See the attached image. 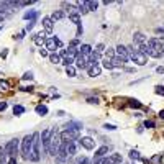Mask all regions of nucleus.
I'll return each instance as SVG.
<instances>
[{
  "instance_id": "nucleus-1",
  "label": "nucleus",
  "mask_w": 164,
  "mask_h": 164,
  "mask_svg": "<svg viewBox=\"0 0 164 164\" xmlns=\"http://www.w3.org/2000/svg\"><path fill=\"white\" fill-rule=\"evenodd\" d=\"M41 139H40V133H33V148H31V154H30V161L38 162L41 159Z\"/></svg>"
},
{
  "instance_id": "nucleus-2",
  "label": "nucleus",
  "mask_w": 164,
  "mask_h": 164,
  "mask_svg": "<svg viewBox=\"0 0 164 164\" xmlns=\"http://www.w3.org/2000/svg\"><path fill=\"white\" fill-rule=\"evenodd\" d=\"M128 56L133 62H136L138 66H144L148 62V56H144L143 53H139L138 49H135V46H127Z\"/></svg>"
},
{
  "instance_id": "nucleus-3",
  "label": "nucleus",
  "mask_w": 164,
  "mask_h": 164,
  "mask_svg": "<svg viewBox=\"0 0 164 164\" xmlns=\"http://www.w3.org/2000/svg\"><path fill=\"white\" fill-rule=\"evenodd\" d=\"M61 133L57 131V128L53 130V133H51V139H49V154L51 156H56V153H57V149H59L61 146Z\"/></svg>"
},
{
  "instance_id": "nucleus-4",
  "label": "nucleus",
  "mask_w": 164,
  "mask_h": 164,
  "mask_svg": "<svg viewBox=\"0 0 164 164\" xmlns=\"http://www.w3.org/2000/svg\"><path fill=\"white\" fill-rule=\"evenodd\" d=\"M31 148H33V135H26L21 141V154L25 159H30Z\"/></svg>"
},
{
  "instance_id": "nucleus-5",
  "label": "nucleus",
  "mask_w": 164,
  "mask_h": 164,
  "mask_svg": "<svg viewBox=\"0 0 164 164\" xmlns=\"http://www.w3.org/2000/svg\"><path fill=\"white\" fill-rule=\"evenodd\" d=\"M51 133H53V130H51V128H46V130H43V133H40V139H41L43 151H45V153H49V139H51Z\"/></svg>"
},
{
  "instance_id": "nucleus-6",
  "label": "nucleus",
  "mask_w": 164,
  "mask_h": 164,
  "mask_svg": "<svg viewBox=\"0 0 164 164\" xmlns=\"http://www.w3.org/2000/svg\"><path fill=\"white\" fill-rule=\"evenodd\" d=\"M5 153L8 158H17V153H18V139L13 138L10 139L7 144H5Z\"/></svg>"
},
{
  "instance_id": "nucleus-7",
  "label": "nucleus",
  "mask_w": 164,
  "mask_h": 164,
  "mask_svg": "<svg viewBox=\"0 0 164 164\" xmlns=\"http://www.w3.org/2000/svg\"><path fill=\"white\" fill-rule=\"evenodd\" d=\"M77 138H79V131H76V130H64V131H61V139L64 143L76 141Z\"/></svg>"
},
{
  "instance_id": "nucleus-8",
  "label": "nucleus",
  "mask_w": 164,
  "mask_h": 164,
  "mask_svg": "<svg viewBox=\"0 0 164 164\" xmlns=\"http://www.w3.org/2000/svg\"><path fill=\"white\" fill-rule=\"evenodd\" d=\"M54 158H56V164H64L66 159L69 158V156H67V151H66L64 143H61V146H59V149H57V153H56Z\"/></svg>"
},
{
  "instance_id": "nucleus-9",
  "label": "nucleus",
  "mask_w": 164,
  "mask_h": 164,
  "mask_svg": "<svg viewBox=\"0 0 164 164\" xmlns=\"http://www.w3.org/2000/svg\"><path fill=\"white\" fill-rule=\"evenodd\" d=\"M62 46V41L59 40V38L53 36V38H48L46 40V49H49L51 53L56 51V48H61Z\"/></svg>"
},
{
  "instance_id": "nucleus-10",
  "label": "nucleus",
  "mask_w": 164,
  "mask_h": 164,
  "mask_svg": "<svg viewBox=\"0 0 164 164\" xmlns=\"http://www.w3.org/2000/svg\"><path fill=\"white\" fill-rule=\"evenodd\" d=\"M115 53H117V56H118V57H122V59H123L125 62H128L130 56H128L127 46H123V45H118L117 48H115Z\"/></svg>"
},
{
  "instance_id": "nucleus-11",
  "label": "nucleus",
  "mask_w": 164,
  "mask_h": 164,
  "mask_svg": "<svg viewBox=\"0 0 164 164\" xmlns=\"http://www.w3.org/2000/svg\"><path fill=\"white\" fill-rule=\"evenodd\" d=\"M79 144L82 148H85V149H94L95 148V141L90 136H84V138H80L79 139Z\"/></svg>"
},
{
  "instance_id": "nucleus-12",
  "label": "nucleus",
  "mask_w": 164,
  "mask_h": 164,
  "mask_svg": "<svg viewBox=\"0 0 164 164\" xmlns=\"http://www.w3.org/2000/svg\"><path fill=\"white\" fill-rule=\"evenodd\" d=\"M43 30H45V33H53V30H54V23H53L51 17L43 18Z\"/></svg>"
},
{
  "instance_id": "nucleus-13",
  "label": "nucleus",
  "mask_w": 164,
  "mask_h": 164,
  "mask_svg": "<svg viewBox=\"0 0 164 164\" xmlns=\"http://www.w3.org/2000/svg\"><path fill=\"white\" fill-rule=\"evenodd\" d=\"M112 149V146H102V148H99L97 151H95V158L94 159H100V158H107V154L108 151Z\"/></svg>"
},
{
  "instance_id": "nucleus-14",
  "label": "nucleus",
  "mask_w": 164,
  "mask_h": 164,
  "mask_svg": "<svg viewBox=\"0 0 164 164\" xmlns=\"http://www.w3.org/2000/svg\"><path fill=\"white\" fill-rule=\"evenodd\" d=\"M76 67L77 69H87V57L85 56H77L76 57Z\"/></svg>"
},
{
  "instance_id": "nucleus-15",
  "label": "nucleus",
  "mask_w": 164,
  "mask_h": 164,
  "mask_svg": "<svg viewBox=\"0 0 164 164\" xmlns=\"http://www.w3.org/2000/svg\"><path fill=\"white\" fill-rule=\"evenodd\" d=\"M64 143V141H62ZM64 146H66V151H67V156H74L76 154V149H77V146H76V141H67V143H64Z\"/></svg>"
},
{
  "instance_id": "nucleus-16",
  "label": "nucleus",
  "mask_w": 164,
  "mask_h": 164,
  "mask_svg": "<svg viewBox=\"0 0 164 164\" xmlns=\"http://www.w3.org/2000/svg\"><path fill=\"white\" fill-rule=\"evenodd\" d=\"M66 130H76V131H80L82 128H84V125H82L80 122H69L64 125Z\"/></svg>"
},
{
  "instance_id": "nucleus-17",
  "label": "nucleus",
  "mask_w": 164,
  "mask_h": 164,
  "mask_svg": "<svg viewBox=\"0 0 164 164\" xmlns=\"http://www.w3.org/2000/svg\"><path fill=\"white\" fill-rule=\"evenodd\" d=\"M94 49L90 48V45H80L79 46V54L80 56H85V57H89L90 56V53H92Z\"/></svg>"
},
{
  "instance_id": "nucleus-18",
  "label": "nucleus",
  "mask_w": 164,
  "mask_h": 164,
  "mask_svg": "<svg viewBox=\"0 0 164 164\" xmlns=\"http://www.w3.org/2000/svg\"><path fill=\"white\" fill-rule=\"evenodd\" d=\"M133 40H135V43H136V45L139 46V45H144V43H146V36H144L141 31H135Z\"/></svg>"
},
{
  "instance_id": "nucleus-19",
  "label": "nucleus",
  "mask_w": 164,
  "mask_h": 164,
  "mask_svg": "<svg viewBox=\"0 0 164 164\" xmlns=\"http://www.w3.org/2000/svg\"><path fill=\"white\" fill-rule=\"evenodd\" d=\"M108 161L112 164H123V158H122V154L113 153V154H110V156H108Z\"/></svg>"
},
{
  "instance_id": "nucleus-20",
  "label": "nucleus",
  "mask_w": 164,
  "mask_h": 164,
  "mask_svg": "<svg viewBox=\"0 0 164 164\" xmlns=\"http://www.w3.org/2000/svg\"><path fill=\"white\" fill-rule=\"evenodd\" d=\"M76 7H77V10H79V15H85V13H89L87 2H76Z\"/></svg>"
},
{
  "instance_id": "nucleus-21",
  "label": "nucleus",
  "mask_w": 164,
  "mask_h": 164,
  "mask_svg": "<svg viewBox=\"0 0 164 164\" xmlns=\"http://www.w3.org/2000/svg\"><path fill=\"white\" fill-rule=\"evenodd\" d=\"M38 15H40V13H38L36 10H28V12L23 13V18H25V20L33 21V20H36V17H38Z\"/></svg>"
},
{
  "instance_id": "nucleus-22",
  "label": "nucleus",
  "mask_w": 164,
  "mask_h": 164,
  "mask_svg": "<svg viewBox=\"0 0 164 164\" xmlns=\"http://www.w3.org/2000/svg\"><path fill=\"white\" fill-rule=\"evenodd\" d=\"M33 41H35V45H43V43H46V38H45V33H36L35 36H33Z\"/></svg>"
},
{
  "instance_id": "nucleus-23",
  "label": "nucleus",
  "mask_w": 164,
  "mask_h": 164,
  "mask_svg": "<svg viewBox=\"0 0 164 164\" xmlns=\"http://www.w3.org/2000/svg\"><path fill=\"white\" fill-rule=\"evenodd\" d=\"M100 71H102L100 66H92V67H89V76L90 77H97V76H100Z\"/></svg>"
},
{
  "instance_id": "nucleus-24",
  "label": "nucleus",
  "mask_w": 164,
  "mask_h": 164,
  "mask_svg": "<svg viewBox=\"0 0 164 164\" xmlns=\"http://www.w3.org/2000/svg\"><path fill=\"white\" fill-rule=\"evenodd\" d=\"M72 62H76V57H72V56H64L62 57V64H64L66 67H69V66H72Z\"/></svg>"
},
{
  "instance_id": "nucleus-25",
  "label": "nucleus",
  "mask_w": 164,
  "mask_h": 164,
  "mask_svg": "<svg viewBox=\"0 0 164 164\" xmlns=\"http://www.w3.org/2000/svg\"><path fill=\"white\" fill-rule=\"evenodd\" d=\"M35 112L38 115H41V117H45V115H48V107L46 105H38V107L35 108Z\"/></svg>"
},
{
  "instance_id": "nucleus-26",
  "label": "nucleus",
  "mask_w": 164,
  "mask_h": 164,
  "mask_svg": "<svg viewBox=\"0 0 164 164\" xmlns=\"http://www.w3.org/2000/svg\"><path fill=\"white\" fill-rule=\"evenodd\" d=\"M66 53H67V56L77 57V56H79V48H72V46H69V48L66 49Z\"/></svg>"
},
{
  "instance_id": "nucleus-27",
  "label": "nucleus",
  "mask_w": 164,
  "mask_h": 164,
  "mask_svg": "<svg viewBox=\"0 0 164 164\" xmlns=\"http://www.w3.org/2000/svg\"><path fill=\"white\" fill-rule=\"evenodd\" d=\"M8 159H7V153H5V148L0 146V164H7Z\"/></svg>"
},
{
  "instance_id": "nucleus-28",
  "label": "nucleus",
  "mask_w": 164,
  "mask_h": 164,
  "mask_svg": "<svg viewBox=\"0 0 164 164\" xmlns=\"http://www.w3.org/2000/svg\"><path fill=\"white\" fill-rule=\"evenodd\" d=\"M87 8H89V12H95L99 8V2H94V0H89L87 2Z\"/></svg>"
},
{
  "instance_id": "nucleus-29",
  "label": "nucleus",
  "mask_w": 164,
  "mask_h": 164,
  "mask_svg": "<svg viewBox=\"0 0 164 164\" xmlns=\"http://www.w3.org/2000/svg\"><path fill=\"white\" fill-rule=\"evenodd\" d=\"M112 62H113V67H122L125 64V61L122 59V57H118V56H115L112 59Z\"/></svg>"
},
{
  "instance_id": "nucleus-30",
  "label": "nucleus",
  "mask_w": 164,
  "mask_h": 164,
  "mask_svg": "<svg viewBox=\"0 0 164 164\" xmlns=\"http://www.w3.org/2000/svg\"><path fill=\"white\" fill-rule=\"evenodd\" d=\"M61 18H64V12H61V10H57V12H54V13L51 15V20H53V21L61 20Z\"/></svg>"
},
{
  "instance_id": "nucleus-31",
  "label": "nucleus",
  "mask_w": 164,
  "mask_h": 164,
  "mask_svg": "<svg viewBox=\"0 0 164 164\" xmlns=\"http://www.w3.org/2000/svg\"><path fill=\"white\" fill-rule=\"evenodd\" d=\"M49 61L53 62V64H57V62H61V56L56 54V53H51V54H49Z\"/></svg>"
},
{
  "instance_id": "nucleus-32",
  "label": "nucleus",
  "mask_w": 164,
  "mask_h": 164,
  "mask_svg": "<svg viewBox=\"0 0 164 164\" xmlns=\"http://www.w3.org/2000/svg\"><path fill=\"white\" fill-rule=\"evenodd\" d=\"M102 67H105V69H113V62H112V59H105L102 61Z\"/></svg>"
},
{
  "instance_id": "nucleus-33",
  "label": "nucleus",
  "mask_w": 164,
  "mask_h": 164,
  "mask_svg": "<svg viewBox=\"0 0 164 164\" xmlns=\"http://www.w3.org/2000/svg\"><path fill=\"white\" fill-rule=\"evenodd\" d=\"M69 20L74 23V25H77V26L80 25V15H79V13H76V15H71V17H69Z\"/></svg>"
},
{
  "instance_id": "nucleus-34",
  "label": "nucleus",
  "mask_w": 164,
  "mask_h": 164,
  "mask_svg": "<svg viewBox=\"0 0 164 164\" xmlns=\"http://www.w3.org/2000/svg\"><path fill=\"white\" fill-rule=\"evenodd\" d=\"M21 113H25V107L15 105V107H13V115H21Z\"/></svg>"
},
{
  "instance_id": "nucleus-35",
  "label": "nucleus",
  "mask_w": 164,
  "mask_h": 164,
  "mask_svg": "<svg viewBox=\"0 0 164 164\" xmlns=\"http://www.w3.org/2000/svg\"><path fill=\"white\" fill-rule=\"evenodd\" d=\"M8 89H10V84L7 80H0V92H5Z\"/></svg>"
},
{
  "instance_id": "nucleus-36",
  "label": "nucleus",
  "mask_w": 164,
  "mask_h": 164,
  "mask_svg": "<svg viewBox=\"0 0 164 164\" xmlns=\"http://www.w3.org/2000/svg\"><path fill=\"white\" fill-rule=\"evenodd\" d=\"M105 56H107V59H113V57H115V49H113V48L105 49Z\"/></svg>"
},
{
  "instance_id": "nucleus-37",
  "label": "nucleus",
  "mask_w": 164,
  "mask_h": 164,
  "mask_svg": "<svg viewBox=\"0 0 164 164\" xmlns=\"http://www.w3.org/2000/svg\"><path fill=\"white\" fill-rule=\"evenodd\" d=\"M94 164H112L108 161V158H100V159H94Z\"/></svg>"
},
{
  "instance_id": "nucleus-38",
  "label": "nucleus",
  "mask_w": 164,
  "mask_h": 164,
  "mask_svg": "<svg viewBox=\"0 0 164 164\" xmlns=\"http://www.w3.org/2000/svg\"><path fill=\"white\" fill-rule=\"evenodd\" d=\"M66 74L69 76V77H74V76H76V69H74V66L66 67Z\"/></svg>"
},
{
  "instance_id": "nucleus-39",
  "label": "nucleus",
  "mask_w": 164,
  "mask_h": 164,
  "mask_svg": "<svg viewBox=\"0 0 164 164\" xmlns=\"http://www.w3.org/2000/svg\"><path fill=\"white\" fill-rule=\"evenodd\" d=\"M130 107L131 108H141V102H138V100H130Z\"/></svg>"
},
{
  "instance_id": "nucleus-40",
  "label": "nucleus",
  "mask_w": 164,
  "mask_h": 164,
  "mask_svg": "<svg viewBox=\"0 0 164 164\" xmlns=\"http://www.w3.org/2000/svg\"><path fill=\"white\" fill-rule=\"evenodd\" d=\"M76 164H90V159L85 158V156H82V158H79V159L76 161Z\"/></svg>"
},
{
  "instance_id": "nucleus-41",
  "label": "nucleus",
  "mask_w": 164,
  "mask_h": 164,
  "mask_svg": "<svg viewBox=\"0 0 164 164\" xmlns=\"http://www.w3.org/2000/svg\"><path fill=\"white\" fill-rule=\"evenodd\" d=\"M130 158L131 159H141V156H139V153L136 149H131V151H130Z\"/></svg>"
},
{
  "instance_id": "nucleus-42",
  "label": "nucleus",
  "mask_w": 164,
  "mask_h": 164,
  "mask_svg": "<svg viewBox=\"0 0 164 164\" xmlns=\"http://www.w3.org/2000/svg\"><path fill=\"white\" fill-rule=\"evenodd\" d=\"M154 92H156L158 95H162L164 97V85H156V87H154Z\"/></svg>"
},
{
  "instance_id": "nucleus-43",
  "label": "nucleus",
  "mask_w": 164,
  "mask_h": 164,
  "mask_svg": "<svg viewBox=\"0 0 164 164\" xmlns=\"http://www.w3.org/2000/svg\"><path fill=\"white\" fill-rule=\"evenodd\" d=\"M31 79H33V72L31 71H28V72L23 74V80H31Z\"/></svg>"
},
{
  "instance_id": "nucleus-44",
  "label": "nucleus",
  "mask_w": 164,
  "mask_h": 164,
  "mask_svg": "<svg viewBox=\"0 0 164 164\" xmlns=\"http://www.w3.org/2000/svg\"><path fill=\"white\" fill-rule=\"evenodd\" d=\"M95 51H99L100 54H102V53L105 51V45H103V43H99V45L95 46Z\"/></svg>"
},
{
  "instance_id": "nucleus-45",
  "label": "nucleus",
  "mask_w": 164,
  "mask_h": 164,
  "mask_svg": "<svg viewBox=\"0 0 164 164\" xmlns=\"http://www.w3.org/2000/svg\"><path fill=\"white\" fill-rule=\"evenodd\" d=\"M79 45H80V41L77 40V38H74V40L69 43V46H72V48H79Z\"/></svg>"
},
{
  "instance_id": "nucleus-46",
  "label": "nucleus",
  "mask_w": 164,
  "mask_h": 164,
  "mask_svg": "<svg viewBox=\"0 0 164 164\" xmlns=\"http://www.w3.org/2000/svg\"><path fill=\"white\" fill-rule=\"evenodd\" d=\"M103 128H105V130H108V131H113V130H117V127H115V125H110V123H105V125H103Z\"/></svg>"
},
{
  "instance_id": "nucleus-47",
  "label": "nucleus",
  "mask_w": 164,
  "mask_h": 164,
  "mask_svg": "<svg viewBox=\"0 0 164 164\" xmlns=\"http://www.w3.org/2000/svg\"><path fill=\"white\" fill-rule=\"evenodd\" d=\"M87 102H89V103H92V105H97V103H99V99H97V97H89V99H87Z\"/></svg>"
},
{
  "instance_id": "nucleus-48",
  "label": "nucleus",
  "mask_w": 164,
  "mask_h": 164,
  "mask_svg": "<svg viewBox=\"0 0 164 164\" xmlns=\"http://www.w3.org/2000/svg\"><path fill=\"white\" fill-rule=\"evenodd\" d=\"M35 25H36V21H35V20H33V21H30V23H28V25H26V31H31L33 28H35Z\"/></svg>"
},
{
  "instance_id": "nucleus-49",
  "label": "nucleus",
  "mask_w": 164,
  "mask_h": 164,
  "mask_svg": "<svg viewBox=\"0 0 164 164\" xmlns=\"http://www.w3.org/2000/svg\"><path fill=\"white\" fill-rule=\"evenodd\" d=\"M156 35H159L161 40H164V28H156Z\"/></svg>"
},
{
  "instance_id": "nucleus-50",
  "label": "nucleus",
  "mask_w": 164,
  "mask_h": 164,
  "mask_svg": "<svg viewBox=\"0 0 164 164\" xmlns=\"http://www.w3.org/2000/svg\"><path fill=\"white\" fill-rule=\"evenodd\" d=\"M144 127H146V128H154V122H151V120H146V122H144Z\"/></svg>"
},
{
  "instance_id": "nucleus-51",
  "label": "nucleus",
  "mask_w": 164,
  "mask_h": 164,
  "mask_svg": "<svg viewBox=\"0 0 164 164\" xmlns=\"http://www.w3.org/2000/svg\"><path fill=\"white\" fill-rule=\"evenodd\" d=\"M82 31H84V30H82V23H80V25L77 26V40H79V38L82 36Z\"/></svg>"
},
{
  "instance_id": "nucleus-52",
  "label": "nucleus",
  "mask_w": 164,
  "mask_h": 164,
  "mask_svg": "<svg viewBox=\"0 0 164 164\" xmlns=\"http://www.w3.org/2000/svg\"><path fill=\"white\" fill-rule=\"evenodd\" d=\"M156 71H158V74H164V66H158Z\"/></svg>"
},
{
  "instance_id": "nucleus-53",
  "label": "nucleus",
  "mask_w": 164,
  "mask_h": 164,
  "mask_svg": "<svg viewBox=\"0 0 164 164\" xmlns=\"http://www.w3.org/2000/svg\"><path fill=\"white\" fill-rule=\"evenodd\" d=\"M40 54H41L43 57H46V56L49 57V54H48V51H46V49H40Z\"/></svg>"
},
{
  "instance_id": "nucleus-54",
  "label": "nucleus",
  "mask_w": 164,
  "mask_h": 164,
  "mask_svg": "<svg viewBox=\"0 0 164 164\" xmlns=\"http://www.w3.org/2000/svg\"><path fill=\"white\" fill-rule=\"evenodd\" d=\"M7 164H17V158H10L8 159V162Z\"/></svg>"
},
{
  "instance_id": "nucleus-55",
  "label": "nucleus",
  "mask_w": 164,
  "mask_h": 164,
  "mask_svg": "<svg viewBox=\"0 0 164 164\" xmlns=\"http://www.w3.org/2000/svg\"><path fill=\"white\" fill-rule=\"evenodd\" d=\"M7 54H8V51H7V49H3L2 53H0V56H2L3 59H5V57H7Z\"/></svg>"
},
{
  "instance_id": "nucleus-56",
  "label": "nucleus",
  "mask_w": 164,
  "mask_h": 164,
  "mask_svg": "<svg viewBox=\"0 0 164 164\" xmlns=\"http://www.w3.org/2000/svg\"><path fill=\"white\" fill-rule=\"evenodd\" d=\"M5 108H7V103L2 102V103H0V112H2V110H5Z\"/></svg>"
},
{
  "instance_id": "nucleus-57",
  "label": "nucleus",
  "mask_w": 164,
  "mask_h": 164,
  "mask_svg": "<svg viewBox=\"0 0 164 164\" xmlns=\"http://www.w3.org/2000/svg\"><path fill=\"white\" fill-rule=\"evenodd\" d=\"M21 90H25V92H31V90H33V87H31V85H30V87H23Z\"/></svg>"
},
{
  "instance_id": "nucleus-58",
  "label": "nucleus",
  "mask_w": 164,
  "mask_h": 164,
  "mask_svg": "<svg viewBox=\"0 0 164 164\" xmlns=\"http://www.w3.org/2000/svg\"><path fill=\"white\" fill-rule=\"evenodd\" d=\"M159 159H161V156H154V158H153V162H158Z\"/></svg>"
},
{
  "instance_id": "nucleus-59",
  "label": "nucleus",
  "mask_w": 164,
  "mask_h": 164,
  "mask_svg": "<svg viewBox=\"0 0 164 164\" xmlns=\"http://www.w3.org/2000/svg\"><path fill=\"white\" fill-rule=\"evenodd\" d=\"M159 118L164 120V110H161V112H159Z\"/></svg>"
},
{
  "instance_id": "nucleus-60",
  "label": "nucleus",
  "mask_w": 164,
  "mask_h": 164,
  "mask_svg": "<svg viewBox=\"0 0 164 164\" xmlns=\"http://www.w3.org/2000/svg\"><path fill=\"white\" fill-rule=\"evenodd\" d=\"M3 18H5V15H3V13H0V21H3Z\"/></svg>"
},
{
  "instance_id": "nucleus-61",
  "label": "nucleus",
  "mask_w": 164,
  "mask_h": 164,
  "mask_svg": "<svg viewBox=\"0 0 164 164\" xmlns=\"http://www.w3.org/2000/svg\"><path fill=\"white\" fill-rule=\"evenodd\" d=\"M0 13H3V12H2V8H0ZM3 15H5V13H3Z\"/></svg>"
}]
</instances>
